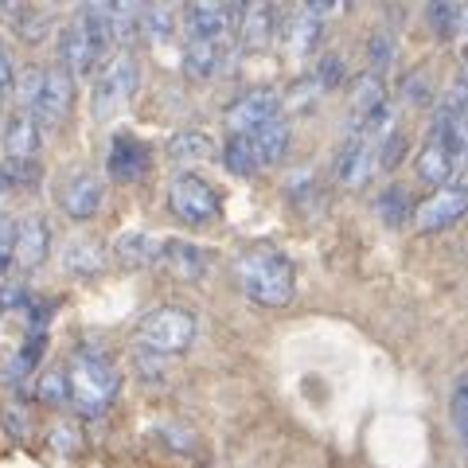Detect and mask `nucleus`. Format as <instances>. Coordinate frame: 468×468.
I'll use <instances>...</instances> for the list:
<instances>
[{"label": "nucleus", "mask_w": 468, "mask_h": 468, "mask_svg": "<svg viewBox=\"0 0 468 468\" xmlns=\"http://www.w3.org/2000/svg\"><path fill=\"white\" fill-rule=\"evenodd\" d=\"M67 387H70V406H75L82 418H101L113 406L117 390H122V371H117V363L101 347L82 344L75 356H70Z\"/></svg>", "instance_id": "nucleus-2"}, {"label": "nucleus", "mask_w": 468, "mask_h": 468, "mask_svg": "<svg viewBox=\"0 0 468 468\" xmlns=\"http://www.w3.org/2000/svg\"><path fill=\"white\" fill-rule=\"evenodd\" d=\"M464 215H468V187H437L430 199H421L414 207V223L418 230L437 234V230L457 227Z\"/></svg>", "instance_id": "nucleus-14"}, {"label": "nucleus", "mask_w": 468, "mask_h": 468, "mask_svg": "<svg viewBox=\"0 0 468 468\" xmlns=\"http://www.w3.org/2000/svg\"><path fill=\"white\" fill-rule=\"evenodd\" d=\"M39 144L43 129L27 110H16L0 129V153H5L8 187H32L39 180Z\"/></svg>", "instance_id": "nucleus-5"}, {"label": "nucleus", "mask_w": 468, "mask_h": 468, "mask_svg": "<svg viewBox=\"0 0 468 468\" xmlns=\"http://www.w3.org/2000/svg\"><path fill=\"white\" fill-rule=\"evenodd\" d=\"M242 51H266L277 39V8L270 0H227Z\"/></svg>", "instance_id": "nucleus-9"}, {"label": "nucleus", "mask_w": 468, "mask_h": 468, "mask_svg": "<svg viewBox=\"0 0 468 468\" xmlns=\"http://www.w3.org/2000/svg\"><path fill=\"white\" fill-rule=\"evenodd\" d=\"M8 187V168H5V153H0V192Z\"/></svg>", "instance_id": "nucleus-45"}, {"label": "nucleus", "mask_w": 468, "mask_h": 468, "mask_svg": "<svg viewBox=\"0 0 468 468\" xmlns=\"http://www.w3.org/2000/svg\"><path fill=\"white\" fill-rule=\"evenodd\" d=\"M367 63H371L375 75L390 70V63H394V39H390L387 32H375V36L367 39Z\"/></svg>", "instance_id": "nucleus-36"}, {"label": "nucleus", "mask_w": 468, "mask_h": 468, "mask_svg": "<svg viewBox=\"0 0 468 468\" xmlns=\"http://www.w3.org/2000/svg\"><path fill=\"white\" fill-rule=\"evenodd\" d=\"M43 351H48V335H43V332H32V335H27V340L20 344L16 356L8 359V375H5V378H8L12 387H27V383H32V378L39 375Z\"/></svg>", "instance_id": "nucleus-25"}, {"label": "nucleus", "mask_w": 468, "mask_h": 468, "mask_svg": "<svg viewBox=\"0 0 468 468\" xmlns=\"http://www.w3.org/2000/svg\"><path fill=\"white\" fill-rule=\"evenodd\" d=\"M250 144H254V153H258V165L261 168H273V165H282L285 153H289V144H292V129L285 117H270L266 125H258L250 129Z\"/></svg>", "instance_id": "nucleus-20"}, {"label": "nucleus", "mask_w": 468, "mask_h": 468, "mask_svg": "<svg viewBox=\"0 0 468 468\" xmlns=\"http://www.w3.org/2000/svg\"><path fill=\"white\" fill-rule=\"evenodd\" d=\"M160 266H165L176 282H199L207 273V250L196 242H184V239H168L160 242Z\"/></svg>", "instance_id": "nucleus-19"}, {"label": "nucleus", "mask_w": 468, "mask_h": 468, "mask_svg": "<svg viewBox=\"0 0 468 468\" xmlns=\"http://www.w3.org/2000/svg\"><path fill=\"white\" fill-rule=\"evenodd\" d=\"M282 110H285V94H277L273 86H254V90L239 94L227 106L223 125L230 133H250V129L266 125L270 117H282Z\"/></svg>", "instance_id": "nucleus-10"}, {"label": "nucleus", "mask_w": 468, "mask_h": 468, "mask_svg": "<svg viewBox=\"0 0 468 468\" xmlns=\"http://www.w3.org/2000/svg\"><path fill=\"white\" fill-rule=\"evenodd\" d=\"M375 172V137L367 129H347V137L340 144V153H335V180L344 187H363L367 184V176Z\"/></svg>", "instance_id": "nucleus-13"}, {"label": "nucleus", "mask_w": 468, "mask_h": 468, "mask_svg": "<svg viewBox=\"0 0 468 468\" xmlns=\"http://www.w3.org/2000/svg\"><path fill=\"white\" fill-rule=\"evenodd\" d=\"M464 20V8L457 5V0H430V27L441 39H452L457 36V27Z\"/></svg>", "instance_id": "nucleus-34"}, {"label": "nucleus", "mask_w": 468, "mask_h": 468, "mask_svg": "<svg viewBox=\"0 0 468 468\" xmlns=\"http://www.w3.org/2000/svg\"><path fill=\"white\" fill-rule=\"evenodd\" d=\"M70 106H75V75H70L67 67H51L43 70V86L32 101V113L43 133H55V129H63V122L70 117Z\"/></svg>", "instance_id": "nucleus-8"}, {"label": "nucleus", "mask_w": 468, "mask_h": 468, "mask_svg": "<svg viewBox=\"0 0 468 468\" xmlns=\"http://www.w3.org/2000/svg\"><path fill=\"white\" fill-rule=\"evenodd\" d=\"M113 258H117V266H125V270H149L160 261V239L149 230H125L122 239L113 242Z\"/></svg>", "instance_id": "nucleus-21"}, {"label": "nucleus", "mask_w": 468, "mask_h": 468, "mask_svg": "<svg viewBox=\"0 0 468 468\" xmlns=\"http://www.w3.org/2000/svg\"><path fill=\"white\" fill-rule=\"evenodd\" d=\"M351 125L356 129H367L375 137V129H387L390 125V106H387V86L383 75H359L356 86H351Z\"/></svg>", "instance_id": "nucleus-11"}, {"label": "nucleus", "mask_w": 468, "mask_h": 468, "mask_svg": "<svg viewBox=\"0 0 468 468\" xmlns=\"http://www.w3.org/2000/svg\"><path fill=\"white\" fill-rule=\"evenodd\" d=\"M165 153L176 165H203V160H215L218 149H215L211 133H203V129H180V133L168 137Z\"/></svg>", "instance_id": "nucleus-23"}, {"label": "nucleus", "mask_w": 468, "mask_h": 468, "mask_svg": "<svg viewBox=\"0 0 468 468\" xmlns=\"http://www.w3.org/2000/svg\"><path fill=\"white\" fill-rule=\"evenodd\" d=\"M27 12H32L27 0H0V24H8V27H16Z\"/></svg>", "instance_id": "nucleus-40"}, {"label": "nucleus", "mask_w": 468, "mask_h": 468, "mask_svg": "<svg viewBox=\"0 0 468 468\" xmlns=\"http://www.w3.org/2000/svg\"><path fill=\"white\" fill-rule=\"evenodd\" d=\"M406 149H410V137L402 133V129L399 125H387V133H383V141H378L375 144V156H378V168H383V172H394V168H399L402 165V156H406Z\"/></svg>", "instance_id": "nucleus-32"}, {"label": "nucleus", "mask_w": 468, "mask_h": 468, "mask_svg": "<svg viewBox=\"0 0 468 468\" xmlns=\"http://www.w3.org/2000/svg\"><path fill=\"white\" fill-rule=\"evenodd\" d=\"M39 86H43V70H39V67H27L24 75H16V86H12V94L20 98V110H32Z\"/></svg>", "instance_id": "nucleus-37"}, {"label": "nucleus", "mask_w": 468, "mask_h": 468, "mask_svg": "<svg viewBox=\"0 0 468 468\" xmlns=\"http://www.w3.org/2000/svg\"><path fill=\"white\" fill-rule=\"evenodd\" d=\"M234 282H239L242 297L261 309H285L297 297V270L273 246H250L234 258Z\"/></svg>", "instance_id": "nucleus-1"}, {"label": "nucleus", "mask_w": 468, "mask_h": 468, "mask_svg": "<svg viewBox=\"0 0 468 468\" xmlns=\"http://www.w3.org/2000/svg\"><path fill=\"white\" fill-rule=\"evenodd\" d=\"M313 79L320 82V90H340V86L347 82V63H344L340 55H324V58L316 63Z\"/></svg>", "instance_id": "nucleus-35"}, {"label": "nucleus", "mask_w": 468, "mask_h": 468, "mask_svg": "<svg viewBox=\"0 0 468 468\" xmlns=\"http://www.w3.org/2000/svg\"><path fill=\"white\" fill-rule=\"evenodd\" d=\"M153 165V153L149 144L137 141L133 133H117L110 141V156H106V168H110V180L117 184H137L144 172Z\"/></svg>", "instance_id": "nucleus-17"}, {"label": "nucleus", "mask_w": 468, "mask_h": 468, "mask_svg": "<svg viewBox=\"0 0 468 468\" xmlns=\"http://www.w3.org/2000/svg\"><path fill=\"white\" fill-rule=\"evenodd\" d=\"M168 211L187 227H207L223 215V196L199 172H180L168 184Z\"/></svg>", "instance_id": "nucleus-7"}, {"label": "nucleus", "mask_w": 468, "mask_h": 468, "mask_svg": "<svg viewBox=\"0 0 468 468\" xmlns=\"http://www.w3.org/2000/svg\"><path fill=\"white\" fill-rule=\"evenodd\" d=\"M12 250H16V218L0 211V273H8Z\"/></svg>", "instance_id": "nucleus-38"}, {"label": "nucleus", "mask_w": 468, "mask_h": 468, "mask_svg": "<svg viewBox=\"0 0 468 468\" xmlns=\"http://www.w3.org/2000/svg\"><path fill=\"white\" fill-rule=\"evenodd\" d=\"M184 32L192 36V39H215V43H227V39H230V32H234L230 5H227V0H187Z\"/></svg>", "instance_id": "nucleus-16"}, {"label": "nucleus", "mask_w": 468, "mask_h": 468, "mask_svg": "<svg viewBox=\"0 0 468 468\" xmlns=\"http://www.w3.org/2000/svg\"><path fill=\"white\" fill-rule=\"evenodd\" d=\"M402 94H406L410 101H414V106H430V101H433L430 86H426V79H421V75H414V79H410V82L402 86Z\"/></svg>", "instance_id": "nucleus-41"}, {"label": "nucleus", "mask_w": 468, "mask_h": 468, "mask_svg": "<svg viewBox=\"0 0 468 468\" xmlns=\"http://www.w3.org/2000/svg\"><path fill=\"white\" fill-rule=\"evenodd\" d=\"M461 79H468V51H464V75Z\"/></svg>", "instance_id": "nucleus-46"}, {"label": "nucleus", "mask_w": 468, "mask_h": 468, "mask_svg": "<svg viewBox=\"0 0 468 468\" xmlns=\"http://www.w3.org/2000/svg\"><path fill=\"white\" fill-rule=\"evenodd\" d=\"M110 5H113V0H82V8H86V12H106Z\"/></svg>", "instance_id": "nucleus-44"}, {"label": "nucleus", "mask_w": 468, "mask_h": 468, "mask_svg": "<svg viewBox=\"0 0 468 468\" xmlns=\"http://www.w3.org/2000/svg\"><path fill=\"white\" fill-rule=\"evenodd\" d=\"M137 90H141V63H137V55L122 51V55L106 58L101 75L94 79V117H98V122H113V117L137 98Z\"/></svg>", "instance_id": "nucleus-6"}, {"label": "nucleus", "mask_w": 468, "mask_h": 468, "mask_svg": "<svg viewBox=\"0 0 468 468\" xmlns=\"http://www.w3.org/2000/svg\"><path fill=\"white\" fill-rule=\"evenodd\" d=\"M36 399H39L43 406H55V410L70 406L67 371H43V375H36Z\"/></svg>", "instance_id": "nucleus-33"}, {"label": "nucleus", "mask_w": 468, "mask_h": 468, "mask_svg": "<svg viewBox=\"0 0 468 468\" xmlns=\"http://www.w3.org/2000/svg\"><path fill=\"white\" fill-rule=\"evenodd\" d=\"M196 335H199V320H196L192 309H184V304H160V309L141 316V324H137V347L149 351V356L172 359V356H184V351H192Z\"/></svg>", "instance_id": "nucleus-4"}, {"label": "nucleus", "mask_w": 468, "mask_h": 468, "mask_svg": "<svg viewBox=\"0 0 468 468\" xmlns=\"http://www.w3.org/2000/svg\"><path fill=\"white\" fill-rule=\"evenodd\" d=\"M223 48H227V43L192 39V36H187V43H184V75L196 79V82L215 79L218 67H223Z\"/></svg>", "instance_id": "nucleus-22"}, {"label": "nucleus", "mask_w": 468, "mask_h": 468, "mask_svg": "<svg viewBox=\"0 0 468 468\" xmlns=\"http://www.w3.org/2000/svg\"><path fill=\"white\" fill-rule=\"evenodd\" d=\"M457 165H461V153L452 149V144L441 133H433V129H430V141L421 144V153L414 160L418 180L430 184V187H445L452 176H457Z\"/></svg>", "instance_id": "nucleus-18"}, {"label": "nucleus", "mask_w": 468, "mask_h": 468, "mask_svg": "<svg viewBox=\"0 0 468 468\" xmlns=\"http://www.w3.org/2000/svg\"><path fill=\"white\" fill-rule=\"evenodd\" d=\"M51 223L43 215H24L16 218V250H12V266H20L24 273L39 270L51 258Z\"/></svg>", "instance_id": "nucleus-15"}, {"label": "nucleus", "mask_w": 468, "mask_h": 468, "mask_svg": "<svg viewBox=\"0 0 468 468\" xmlns=\"http://www.w3.org/2000/svg\"><path fill=\"white\" fill-rule=\"evenodd\" d=\"M301 5H304V12H313V16H332L340 0H301Z\"/></svg>", "instance_id": "nucleus-43"}, {"label": "nucleus", "mask_w": 468, "mask_h": 468, "mask_svg": "<svg viewBox=\"0 0 468 468\" xmlns=\"http://www.w3.org/2000/svg\"><path fill=\"white\" fill-rule=\"evenodd\" d=\"M449 421H452V433H457L464 457H468V371H461L449 390Z\"/></svg>", "instance_id": "nucleus-30"}, {"label": "nucleus", "mask_w": 468, "mask_h": 468, "mask_svg": "<svg viewBox=\"0 0 468 468\" xmlns=\"http://www.w3.org/2000/svg\"><path fill=\"white\" fill-rule=\"evenodd\" d=\"M223 168L230 176H239V180H250V176L261 172L258 153H254V144H250V137H246V133H230L227 137V144H223Z\"/></svg>", "instance_id": "nucleus-28"}, {"label": "nucleus", "mask_w": 468, "mask_h": 468, "mask_svg": "<svg viewBox=\"0 0 468 468\" xmlns=\"http://www.w3.org/2000/svg\"><path fill=\"white\" fill-rule=\"evenodd\" d=\"M324 39V16H313V12H297V16L285 20V43L292 55H313Z\"/></svg>", "instance_id": "nucleus-26"}, {"label": "nucleus", "mask_w": 468, "mask_h": 468, "mask_svg": "<svg viewBox=\"0 0 468 468\" xmlns=\"http://www.w3.org/2000/svg\"><path fill=\"white\" fill-rule=\"evenodd\" d=\"M12 86H16V63H12V51L0 43V98H8Z\"/></svg>", "instance_id": "nucleus-39"}, {"label": "nucleus", "mask_w": 468, "mask_h": 468, "mask_svg": "<svg viewBox=\"0 0 468 468\" xmlns=\"http://www.w3.org/2000/svg\"><path fill=\"white\" fill-rule=\"evenodd\" d=\"M375 207H378V215H383L387 227H402L406 218H414V203H410V192L402 184H390L387 192L375 199Z\"/></svg>", "instance_id": "nucleus-31"}, {"label": "nucleus", "mask_w": 468, "mask_h": 468, "mask_svg": "<svg viewBox=\"0 0 468 468\" xmlns=\"http://www.w3.org/2000/svg\"><path fill=\"white\" fill-rule=\"evenodd\" d=\"M110 48H113V32H110L106 12H86L82 8L75 16V24H67L63 36H58V58H63V67L75 79L94 75V70L106 63Z\"/></svg>", "instance_id": "nucleus-3"}, {"label": "nucleus", "mask_w": 468, "mask_h": 468, "mask_svg": "<svg viewBox=\"0 0 468 468\" xmlns=\"http://www.w3.org/2000/svg\"><path fill=\"white\" fill-rule=\"evenodd\" d=\"M63 270L75 277H98L106 270V246L94 239H70L63 246Z\"/></svg>", "instance_id": "nucleus-24"}, {"label": "nucleus", "mask_w": 468, "mask_h": 468, "mask_svg": "<svg viewBox=\"0 0 468 468\" xmlns=\"http://www.w3.org/2000/svg\"><path fill=\"white\" fill-rule=\"evenodd\" d=\"M141 36L153 39V43H168L176 36V12L165 0H149L144 5V16H141Z\"/></svg>", "instance_id": "nucleus-29"}, {"label": "nucleus", "mask_w": 468, "mask_h": 468, "mask_svg": "<svg viewBox=\"0 0 468 468\" xmlns=\"http://www.w3.org/2000/svg\"><path fill=\"white\" fill-rule=\"evenodd\" d=\"M144 5L149 0H113L106 8V20H110V32H113V43H133L141 36V16H144Z\"/></svg>", "instance_id": "nucleus-27"}, {"label": "nucleus", "mask_w": 468, "mask_h": 468, "mask_svg": "<svg viewBox=\"0 0 468 468\" xmlns=\"http://www.w3.org/2000/svg\"><path fill=\"white\" fill-rule=\"evenodd\" d=\"M55 199H58V211H63L67 218L90 223V218L101 211V203H106V184H101L94 172H75L58 184Z\"/></svg>", "instance_id": "nucleus-12"}, {"label": "nucleus", "mask_w": 468, "mask_h": 468, "mask_svg": "<svg viewBox=\"0 0 468 468\" xmlns=\"http://www.w3.org/2000/svg\"><path fill=\"white\" fill-rule=\"evenodd\" d=\"M51 437H55V449L58 452H75L79 449V430L75 426H55Z\"/></svg>", "instance_id": "nucleus-42"}]
</instances>
